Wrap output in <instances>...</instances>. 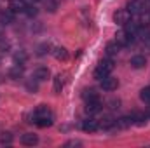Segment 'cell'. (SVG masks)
I'll return each mask as SVG.
<instances>
[{
  "label": "cell",
  "mask_w": 150,
  "mask_h": 148,
  "mask_svg": "<svg viewBox=\"0 0 150 148\" xmlns=\"http://www.w3.org/2000/svg\"><path fill=\"white\" fill-rule=\"evenodd\" d=\"M25 12H26V16L33 18V16L37 14L38 11H37V7H35V5H26V11H25Z\"/></svg>",
  "instance_id": "d4e9b609"
},
{
  "label": "cell",
  "mask_w": 150,
  "mask_h": 148,
  "mask_svg": "<svg viewBox=\"0 0 150 148\" xmlns=\"http://www.w3.org/2000/svg\"><path fill=\"white\" fill-rule=\"evenodd\" d=\"M100 82H101V89L103 91H115L119 87V80L115 77H110V75L105 77V78H101Z\"/></svg>",
  "instance_id": "8992f818"
},
{
  "label": "cell",
  "mask_w": 150,
  "mask_h": 148,
  "mask_svg": "<svg viewBox=\"0 0 150 148\" xmlns=\"http://www.w3.org/2000/svg\"><path fill=\"white\" fill-rule=\"evenodd\" d=\"M49 77H51V72H49V68H45V66H38L37 70L33 72V78H35L37 82L47 80Z\"/></svg>",
  "instance_id": "ba28073f"
},
{
  "label": "cell",
  "mask_w": 150,
  "mask_h": 148,
  "mask_svg": "<svg viewBox=\"0 0 150 148\" xmlns=\"http://www.w3.org/2000/svg\"><path fill=\"white\" fill-rule=\"evenodd\" d=\"M82 143L80 141H68V143H65V147H80Z\"/></svg>",
  "instance_id": "4316f807"
},
{
  "label": "cell",
  "mask_w": 150,
  "mask_h": 148,
  "mask_svg": "<svg viewBox=\"0 0 150 148\" xmlns=\"http://www.w3.org/2000/svg\"><path fill=\"white\" fill-rule=\"evenodd\" d=\"M127 11L131 12V16L133 14L134 16H140V14L147 12V4H145V0H133V2H129Z\"/></svg>",
  "instance_id": "277c9868"
},
{
  "label": "cell",
  "mask_w": 150,
  "mask_h": 148,
  "mask_svg": "<svg viewBox=\"0 0 150 148\" xmlns=\"http://www.w3.org/2000/svg\"><path fill=\"white\" fill-rule=\"evenodd\" d=\"M45 2V5H47V9L49 11H56V7H58V4H59V0H44Z\"/></svg>",
  "instance_id": "603a6c76"
},
{
  "label": "cell",
  "mask_w": 150,
  "mask_h": 148,
  "mask_svg": "<svg viewBox=\"0 0 150 148\" xmlns=\"http://www.w3.org/2000/svg\"><path fill=\"white\" fill-rule=\"evenodd\" d=\"M82 129H84L86 132H94V131L100 129V122H98L96 118H87V120L82 122Z\"/></svg>",
  "instance_id": "52a82bcc"
},
{
  "label": "cell",
  "mask_w": 150,
  "mask_h": 148,
  "mask_svg": "<svg viewBox=\"0 0 150 148\" xmlns=\"http://www.w3.org/2000/svg\"><path fill=\"white\" fill-rule=\"evenodd\" d=\"M134 37H136V35H131V33H127L126 30H120V32H117V35H115V42H117L120 47H127V45H131V44L134 42Z\"/></svg>",
  "instance_id": "3957f363"
},
{
  "label": "cell",
  "mask_w": 150,
  "mask_h": 148,
  "mask_svg": "<svg viewBox=\"0 0 150 148\" xmlns=\"http://www.w3.org/2000/svg\"><path fill=\"white\" fill-rule=\"evenodd\" d=\"M119 51H120V45H119L117 42H110V44L107 45V54H108V56H115Z\"/></svg>",
  "instance_id": "d6986e66"
},
{
  "label": "cell",
  "mask_w": 150,
  "mask_h": 148,
  "mask_svg": "<svg viewBox=\"0 0 150 148\" xmlns=\"http://www.w3.org/2000/svg\"><path fill=\"white\" fill-rule=\"evenodd\" d=\"M14 14L16 12H12V11H5V12H2L0 14V23L5 26V25H11L12 21H14Z\"/></svg>",
  "instance_id": "9a60e30c"
},
{
  "label": "cell",
  "mask_w": 150,
  "mask_h": 148,
  "mask_svg": "<svg viewBox=\"0 0 150 148\" xmlns=\"http://www.w3.org/2000/svg\"><path fill=\"white\" fill-rule=\"evenodd\" d=\"M14 61H16V63H19V65H23V63L26 61V52H25V51L16 52V54H14Z\"/></svg>",
  "instance_id": "44dd1931"
},
{
  "label": "cell",
  "mask_w": 150,
  "mask_h": 148,
  "mask_svg": "<svg viewBox=\"0 0 150 148\" xmlns=\"http://www.w3.org/2000/svg\"><path fill=\"white\" fill-rule=\"evenodd\" d=\"M0 141H2V143H11V141H12V136H11L9 132H4V134L0 136Z\"/></svg>",
  "instance_id": "484cf974"
},
{
  "label": "cell",
  "mask_w": 150,
  "mask_h": 148,
  "mask_svg": "<svg viewBox=\"0 0 150 148\" xmlns=\"http://www.w3.org/2000/svg\"><path fill=\"white\" fill-rule=\"evenodd\" d=\"M140 98H142L143 103H149L150 105V87H143V89L140 91Z\"/></svg>",
  "instance_id": "ffe728a7"
},
{
  "label": "cell",
  "mask_w": 150,
  "mask_h": 148,
  "mask_svg": "<svg viewBox=\"0 0 150 148\" xmlns=\"http://www.w3.org/2000/svg\"><path fill=\"white\" fill-rule=\"evenodd\" d=\"M11 11L12 12H25L26 11V2L25 0H11Z\"/></svg>",
  "instance_id": "4fadbf2b"
},
{
  "label": "cell",
  "mask_w": 150,
  "mask_h": 148,
  "mask_svg": "<svg viewBox=\"0 0 150 148\" xmlns=\"http://www.w3.org/2000/svg\"><path fill=\"white\" fill-rule=\"evenodd\" d=\"M54 56H56V59L65 61V59L68 58V52H67V49H65V47H56V49H54Z\"/></svg>",
  "instance_id": "ac0fdd59"
},
{
  "label": "cell",
  "mask_w": 150,
  "mask_h": 148,
  "mask_svg": "<svg viewBox=\"0 0 150 148\" xmlns=\"http://www.w3.org/2000/svg\"><path fill=\"white\" fill-rule=\"evenodd\" d=\"M21 143H23L25 147H33V145H37V143H38L37 134H32V132L23 134V136H21Z\"/></svg>",
  "instance_id": "8fae6325"
},
{
  "label": "cell",
  "mask_w": 150,
  "mask_h": 148,
  "mask_svg": "<svg viewBox=\"0 0 150 148\" xmlns=\"http://www.w3.org/2000/svg\"><path fill=\"white\" fill-rule=\"evenodd\" d=\"M131 118H133V124H136V125H145L147 120H149V117L145 113H140V111H133Z\"/></svg>",
  "instance_id": "7c38bea8"
},
{
  "label": "cell",
  "mask_w": 150,
  "mask_h": 148,
  "mask_svg": "<svg viewBox=\"0 0 150 148\" xmlns=\"http://www.w3.org/2000/svg\"><path fill=\"white\" fill-rule=\"evenodd\" d=\"M145 65H147L145 56H133V58H131V66H133V68H143Z\"/></svg>",
  "instance_id": "2e32d148"
},
{
  "label": "cell",
  "mask_w": 150,
  "mask_h": 148,
  "mask_svg": "<svg viewBox=\"0 0 150 148\" xmlns=\"http://www.w3.org/2000/svg\"><path fill=\"white\" fill-rule=\"evenodd\" d=\"M9 73H11V77H19V75L23 73V65H21V66H19V65H16Z\"/></svg>",
  "instance_id": "cb8c5ba5"
},
{
  "label": "cell",
  "mask_w": 150,
  "mask_h": 148,
  "mask_svg": "<svg viewBox=\"0 0 150 148\" xmlns=\"http://www.w3.org/2000/svg\"><path fill=\"white\" fill-rule=\"evenodd\" d=\"M145 115H147V117L150 118V106H149V110H147V113H145Z\"/></svg>",
  "instance_id": "f546056e"
},
{
  "label": "cell",
  "mask_w": 150,
  "mask_h": 148,
  "mask_svg": "<svg viewBox=\"0 0 150 148\" xmlns=\"http://www.w3.org/2000/svg\"><path fill=\"white\" fill-rule=\"evenodd\" d=\"M25 2H26V5H35L38 0H25Z\"/></svg>",
  "instance_id": "f1b7e54d"
},
{
  "label": "cell",
  "mask_w": 150,
  "mask_h": 148,
  "mask_svg": "<svg viewBox=\"0 0 150 148\" xmlns=\"http://www.w3.org/2000/svg\"><path fill=\"white\" fill-rule=\"evenodd\" d=\"M49 49H51V45H49V44H42V45H38L37 54H38V56H45L47 52H51Z\"/></svg>",
  "instance_id": "7402d4cb"
},
{
  "label": "cell",
  "mask_w": 150,
  "mask_h": 148,
  "mask_svg": "<svg viewBox=\"0 0 150 148\" xmlns=\"http://www.w3.org/2000/svg\"><path fill=\"white\" fill-rule=\"evenodd\" d=\"M101 101L100 99H94V101H86V111L89 113V115H93V113H98V111H101Z\"/></svg>",
  "instance_id": "9c48e42d"
},
{
  "label": "cell",
  "mask_w": 150,
  "mask_h": 148,
  "mask_svg": "<svg viewBox=\"0 0 150 148\" xmlns=\"http://www.w3.org/2000/svg\"><path fill=\"white\" fill-rule=\"evenodd\" d=\"M65 82H67V75L65 73H58L54 77V92L56 94L61 92V89L65 87Z\"/></svg>",
  "instance_id": "30bf717a"
},
{
  "label": "cell",
  "mask_w": 150,
  "mask_h": 148,
  "mask_svg": "<svg viewBox=\"0 0 150 148\" xmlns=\"http://www.w3.org/2000/svg\"><path fill=\"white\" fill-rule=\"evenodd\" d=\"M26 87H28L30 91H33V92L37 91V84H35V82H28V85H26Z\"/></svg>",
  "instance_id": "83f0119b"
},
{
  "label": "cell",
  "mask_w": 150,
  "mask_h": 148,
  "mask_svg": "<svg viewBox=\"0 0 150 148\" xmlns=\"http://www.w3.org/2000/svg\"><path fill=\"white\" fill-rule=\"evenodd\" d=\"M82 98H84V101H94V99H100V96H98V92H96L94 89H86V91L82 92Z\"/></svg>",
  "instance_id": "e0dca14e"
},
{
  "label": "cell",
  "mask_w": 150,
  "mask_h": 148,
  "mask_svg": "<svg viewBox=\"0 0 150 148\" xmlns=\"http://www.w3.org/2000/svg\"><path fill=\"white\" fill-rule=\"evenodd\" d=\"M129 125H133V118H131V115L115 120V127H117V129H127Z\"/></svg>",
  "instance_id": "5bb4252c"
},
{
  "label": "cell",
  "mask_w": 150,
  "mask_h": 148,
  "mask_svg": "<svg viewBox=\"0 0 150 148\" xmlns=\"http://www.w3.org/2000/svg\"><path fill=\"white\" fill-rule=\"evenodd\" d=\"M112 70H113V61L110 58L108 59H103V61H100V65L94 70V78L96 80H101V78H105V77H108V75L112 73Z\"/></svg>",
  "instance_id": "7a4b0ae2"
},
{
  "label": "cell",
  "mask_w": 150,
  "mask_h": 148,
  "mask_svg": "<svg viewBox=\"0 0 150 148\" xmlns=\"http://www.w3.org/2000/svg\"><path fill=\"white\" fill-rule=\"evenodd\" d=\"M113 21L117 23V25H126L127 21H131V12L127 11V9H120V11H117L115 14H113Z\"/></svg>",
  "instance_id": "5b68a950"
},
{
  "label": "cell",
  "mask_w": 150,
  "mask_h": 148,
  "mask_svg": "<svg viewBox=\"0 0 150 148\" xmlns=\"http://www.w3.org/2000/svg\"><path fill=\"white\" fill-rule=\"evenodd\" d=\"M33 122L38 127H49L52 124V111L47 105H40L33 111Z\"/></svg>",
  "instance_id": "6da1fadb"
}]
</instances>
